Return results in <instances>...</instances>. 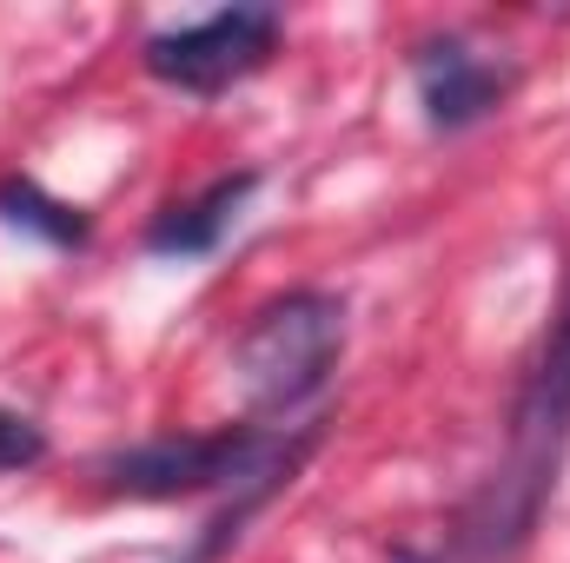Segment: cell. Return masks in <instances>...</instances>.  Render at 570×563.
Wrapping results in <instances>:
<instances>
[{
	"instance_id": "cell-1",
	"label": "cell",
	"mask_w": 570,
	"mask_h": 563,
	"mask_svg": "<svg viewBox=\"0 0 570 563\" xmlns=\"http://www.w3.org/2000/svg\"><path fill=\"white\" fill-rule=\"evenodd\" d=\"M318 424H219V431H179V437H146L114 457H100V484L114 497L173 504V497H219L213 524L179 563H219L246 524L298 477V464L318 451Z\"/></svg>"
},
{
	"instance_id": "cell-2",
	"label": "cell",
	"mask_w": 570,
	"mask_h": 563,
	"mask_svg": "<svg viewBox=\"0 0 570 563\" xmlns=\"http://www.w3.org/2000/svg\"><path fill=\"white\" fill-rule=\"evenodd\" d=\"M570 451V298L558 325L544 332V352L531 358L511 431H504V457L498 471L478 484V497L458 511V524L444 531L431 563H511L544 524V504L558 491Z\"/></svg>"
},
{
	"instance_id": "cell-3",
	"label": "cell",
	"mask_w": 570,
	"mask_h": 563,
	"mask_svg": "<svg viewBox=\"0 0 570 563\" xmlns=\"http://www.w3.org/2000/svg\"><path fill=\"white\" fill-rule=\"evenodd\" d=\"M345 358V298L325 285H298L253 312V325L233 345V378L253 405V418L305 412Z\"/></svg>"
},
{
	"instance_id": "cell-4",
	"label": "cell",
	"mask_w": 570,
	"mask_h": 563,
	"mask_svg": "<svg viewBox=\"0 0 570 563\" xmlns=\"http://www.w3.org/2000/svg\"><path fill=\"white\" fill-rule=\"evenodd\" d=\"M279 40H285L279 7L246 0V7H219V13H206V20H193V27H159V33H146L140 67L159 87H173V93L213 100V93L253 80V73L279 53Z\"/></svg>"
},
{
	"instance_id": "cell-5",
	"label": "cell",
	"mask_w": 570,
	"mask_h": 563,
	"mask_svg": "<svg viewBox=\"0 0 570 563\" xmlns=\"http://www.w3.org/2000/svg\"><path fill=\"white\" fill-rule=\"evenodd\" d=\"M412 87L431 134H471L518 93V67L478 53L464 33H431L412 47Z\"/></svg>"
},
{
	"instance_id": "cell-6",
	"label": "cell",
	"mask_w": 570,
	"mask_h": 563,
	"mask_svg": "<svg viewBox=\"0 0 570 563\" xmlns=\"http://www.w3.org/2000/svg\"><path fill=\"white\" fill-rule=\"evenodd\" d=\"M259 192V172L239 166V172H219L213 186H199L193 199H173L153 226H146V253L153 259H206L219 253V239L239 226L246 199Z\"/></svg>"
},
{
	"instance_id": "cell-7",
	"label": "cell",
	"mask_w": 570,
	"mask_h": 563,
	"mask_svg": "<svg viewBox=\"0 0 570 563\" xmlns=\"http://www.w3.org/2000/svg\"><path fill=\"white\" fill-rule=\"evenodd\" d=\"M0 219L20 226V233H33V239H47L53 253H80V246L94 239V219H87L80 206L53 199V192H47L40 179H27V172H7V179H0Z\"/></svg>"
},
{
	"instance_id": "cell-8",
	"label": "cell",
	"mask_w": 570,
	"mask_h": 563,
	"mask_svg": "<svg viewBox=\"0 0 570 563\" xmlns=\"http://www.w3.org/2000/svg\"><path fill=\"white\" fill-rule=\"evenodd\" d=\"M33 464H47V431H40L33 418H20V412L0 405V477L33 471Z\"/></svg>"
}]
</instances>
